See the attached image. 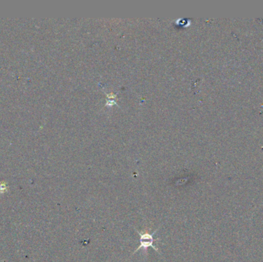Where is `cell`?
I'll list each match as a JSON object with an SVG mask.
<instances>
[{
	"label": "cell",
	"mask_w": 263,
	"mask_h": 262,
	"mask_svg": "<svg viewBox=\"0 0 263 262\" xmlns=\"http://www.w3.org/2000/svg\"><path fill=\"white\" fill-rule=\"evenodd\" d=\"M159 228H158L156 231H155L154 232L152 233V234H149V233H141L139 232V231H135L138 233V235H139V236H140V238H139L140 245L137 248V249L135 251V252H134L133 255L134 254L136 253L137 252H138V251H140L142 249H143L144 252H145V255H146L149 248H152V249H154L156 252H159L157 248H156V247L153 245L154 242L159 240V238H155L154 237H153L154 236L155 234L157 232Z\"/></svg>",
	"instance_id": "cell-1"
}]
</instances>
